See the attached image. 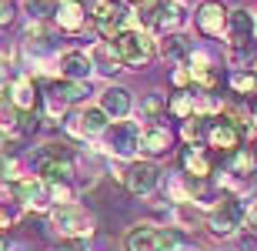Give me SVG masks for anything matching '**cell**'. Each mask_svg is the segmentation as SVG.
I'll return each mask as SVG.
<instances>
[{
	"label": "cell",
	"mask_w": 257,
	"mask_h": 251,
	"mask_svg": "<svg viewBox=\"0 0 257 251\" xmlns=\"http://www.w3.org/2000/svg\"><path fill=\"white\" fill-rule=\"evenodd\" d=\"M110 44H114L117 57H120V64H124L127 70H144L154 57H157V37L147 34V30H141V27L124 30V34L114 37Z\"/></svg>",
	"instance_id": "6da1fadb"
},
{
	"label": "cell",
	"mask_w": 257,
	"mask_h": 251,
	"mask_svg": "<svg viewBox=\"0 0 257 251\" xmlns=\"http://www.w3.org/2000/svg\"><path fill=\"white\" fill-rule=\"evenodd\" d=\"M244 224H247V204L240 201V198H234V194L220 198L207 211V218H204V228L214 238H237L244 231Z\"/></svg>",
	"instance_id": "7a4b0ae2"
},
{
	"label": "cell",
	"mask_w": 257,
	"mask_h": 251,
	"mask_svg": "<svg viewBox=\"0 0 257 251\" xmlns=\"http://www.w3.org/2000/svg\"><path fill=\"white\" fill-rule=\"evenodd\" d=\"M50 228L64 238V241H84L97 228V218L87 211L84 204H57L50 208Z\"/></svg>",
	"instance_id": "3957f363"
},
{
	"label": "cell",
	"mask_w": 257,
	"mask_h": 251,
	"mask_svg": "<svg viewBox=\"0 0 257 251\" xmlns=\"http://www.w3.org/2000/svg\"><path fill=\"white\" fill-rule=\"evenodd\" d=\"M90 20H94V30H97L100 40H114V37H120L124 30L141 27L137 17H134V10H127L120 0H94Z\"/></svg>",
	"instance_id": "277c9868"
},
{
	"label": "cell",
	"mask_w": 257,
	"mask_h": 251,
	"mask_svg": "<svg viewBox=\"0 0 257 251\" xmlns=\"http://www.w3.org/2000/svg\"><path fill=\"white\" fill-rule=\"evenodd\" d=\"M141 134H144L141 121H131V117L127 121H114L104 134L107 154L114 157V161H137V154H141Z\"/></svg>",
	"instance_id": "5b68a950"
},
{
	"label": "cell",
	"mask_w": 257,
	"mask_h": 251,
	"mask_svg": "<svg viewBox=\"0 0 257 251\" xmlns=\"http://www.w3.org/2000/svg\"><path fill=\"white\" fill-rule=\"evenodd\" d=\"M164 184V171L157 168V161H147V157H137L131 161L124 171V188L134 198H151L157 188Z\"/></svg>",
	"instance_id": "8992f818"
},
{
	"label": "cell",
	"mask_w": 257,
	"mask_h": 251,
	"mask_svg": "<svg viewBox=\"0 0 257 251\" xmlns=\"http://www.w3.org/2000/svg\"><path fill=\"white\" fill-rule=\"evenodd\" d=\"M184 24H187V10H184V4H177V0H164L161 7L144 20V30L161 40V37H171V34H181Z\"/></svg>",
	"instance_id": "52a82bcc"
},
{
	"label": "cell",
	"mask_w": 257,
	"mask_h": 251,
	"mask_svg": "<svg viewBox=\"0 0 257 251\" xmlns=\"http://www.w3.org/2000/svg\"><path fill=\"white\" fill-rule=\"evenodd\" d=\"M227 24H230V10L227 4H220V0H204V4H197V10H194V27H197V34H204V37H227Z\"/></svg>",
	"instance_id": "ba28073f"
},
{
	"label": "cell",
	"mask_w": 257,
	"mask_h": 251,
	"mask_svg": "<svg viewBox=\"0 0 257 251\" xmlns=\"http://www.w3.org/2000/svg\"><path fill=\"white\" fill-rule=\"evenodd\" d=\"M110 124H114V121L100 111V104H84V107H80V114L70 117L67 131H70L74 137H104Z\"/></svg>",
	"instance_id": "9c48e42d"
},
{
	"label": "cell",
	"mask_w": 257,
	"mask_h": 251,
	"mask_svg": "<svg viewBox=\"0 0 257 251\" xmlns=\"http://www.w3.org/2000/svg\"><path fill=\"white\" fill-rule=\"evenodd\" d=\"M57 77L64 80H77V84H87L94 77V64H90V54L87 50H64L57 54Z\"/></svg>",
	"instance_id": "30bf717a"
},
{
	"label": "cell",
	"mask_w": 257,
	"mask_h": 251,
	"mask_svg": "<svg viewBox=\"0 0 257 251\" xmlns=\"http://www.w3.org/2000/svg\"><path fill=\"white\" fill-rule=\"evenodd\" d=\"M10 194H14V201H20L24 208H34V211H44V208H54L50 204V191L47 184L40 181L37 174H30V178H20L14 188H10Z\"/></svg>",
	"instance_id": "8fae6325"
},
{
	"label": "cell",
	"mask_w": 257,
	"mask_h": 251,
	"mask_svg": "<svg viewBox=\"0 0 257 251\" xmlns=\"http://www.w3.org/2000/svg\"><path fill=\"white\" fill-rule=\"evenodd\" d=\"M100 111H104L110 121H127L134 111V94L127 91L124 84H107L104 91H100Z\"/></svg>",
	"instance_id": "7c38bea8"
},
{
	"label": "cell",
	"mask_w": 257,
	"mask_h": 251,
	"mask_svg": "<svg viewBox=\"0 0 257 251\" xmlns=\"http://www.w3.org/2000/svg\"><path fill=\"white\" fill-rule=\"evenodd\" d=\"M87 14L84 0H57V10H54V24H57L60 34H80L87 27Z\"/></svg>",
	"instance_id": "4fadbf2b"
},
{
	"label": "cell",
	"mask_w": 257,
	"mask_h": 251,
	"mask_svg": "<svg viewBox=\"0 0 257 251\" xmlns=\"http://www.w3.org/2000/svg\"><path fill=\"white\" fill-rule=\"evenodd\" d=\"M171 151H174V131H171V127H164V124L144 127V134H141V154L147 157V161H157V157L171 154Z\"/></svg>",
	"instance_id": "5bb4252c"
},
{
	"label": "cell",
	"mask_w": 257,
	"mask_h": 251,
	"mask_svg": "<svg viewBox=\"0 0 257 251\" xmlns=\"http://www.w3.org/2000/svg\"><path fill=\"white\" fill-rule=\"evenodd\" d=\"M37 178L44 184H74V157H37Z\"/></svg>",
	"instance_id": "9a60e30c"
},
{
	"label": "cell",
	"mask_w": 257,
	"mask_h": 251,
	"mask_svg": "<svg viewBox=\"0 0 257 251\" xmlns=\"http://www.w3.org/2000/svg\"><path fill=\"white\" fill-rule=\"evenodd\" d=\"M124 251H161V228L151 221L131 224V231L124 234Z\"/></svg>",
	"instance_id": "2e32d148"
},
{
	"label": "cell",
	"mask_w": 257,
	"mask_h": 251,
	"mask_svg": "<svg viewBox=\"0 0 257 251\" xmlns=\"http://www.w3.org/2000/svg\"><path fill=\"white\" fill-rule=\"evenodd\" d=\"M90 64H94V74H100V77H117L120 70H124V64H120V57H117V50L110 40H97V44H90Z\"/></svg>",
	"instance_id": "e0dca14e"
},
{
	"label": "cell",
	"mask_w": 257,
	"mask_h": 251,
	"mask_svg": "<svg viewBox=\"0 0 257 251\" xmlns=\"http://www.w3.org/2000/svg\"><path fill=\"white\" fill-rule=\"evenodd\" d=\"M240 131L230 121H224V117H217L214 124L207 127V144L214 147V151H224V154H234V151H240Z\"/></svg>",
	"instance_id": "ac0fdd59"
},
{
	"label": "cell",
	"mask_w": 257,
	"mask_h": 251,
	"mask_svg": "<svg viewBox=\"0 0 257 251\" xmlns=\"http://www.w3.org/2000/svg\"><path fill=\"white\" fill-rule=\"evenodd\" d=\"M7 97H10V104L17 107V111H37V104H40V94H37V84H34V77L30 74H24V77H17L14 84H10V91H7Z\"/></svg>",
	"instance_id": "d6986e66"
},
{
	"label": "cell",
	"mask_w": 257,
	"mask_h": 251,
	"mask_svg": "<svg viewBox=\"0 0 257 251\" xmlns=\"http://www.w3.org/2000/svg\"><path fill=\"white\" fill-rule=\"evenodd\" d=\"M181 171L197 178V181H207L210 174H214V168H210V157L200 147H184L181 151Z\"/></svg>",
	"instance_id": "ffe728a7"
},
{
	"label": "cell",
	"mask_w": 257,
	"mask_h": 251,
	"mask_svg": "<svg viewBox=\"0 0 257 251\" xmlns=\"http://www.w3.org/2000/svg\"><path fill=\"white\" fill-rule=\"evenodd\" d=\"M164 114H167V101H164L161 91H151V94L141 97V104H137V121H144V127L161 124Z\"/></svg>",
	"instance_id": "44dd1931"
},
{
	"label": "cell",
	"mask_w": 257,
	"mask_h": 251,
	"mask_svg": "<svg viewBox=\"0 0 257 251\" xmlns=\"http://www.w3.org/2000/svg\"><path fill=\"white\" fill-rule=\"evenodd\" d=\"M191 50H194V44L184 37V34H171V37L157 40V54H161L164 60H174V64H187Z\"/></svg>",
	"instance_id": "7402d4cb"
},
{
	"label": "cell",
	"mask_w": 257,
	"mask_h": 251,
	"mask_svg": "<svg viewBox=\"0 0 257 251\" xmlns=\"http://www.w3.org/2000/svg\"><path fill=\"white\" fill-rule=\"evenodd\" d=\"M47 94H50V97H57L64 107H70V104H84L87 94H90V87H87V84H77V80H64V77H57L54 84H50Z\"/></svg>",
	"instance_id": "603a6c76"
},
{
	"label": "cell",
	"mask_w": 257,
	"mask_h": 251,
	"mask_svg": "<svg viewBox=\"0 0 257 251\" xmlns=\"http://www.w3.org/2000/svg\"><path fill=\"white\" fill-rule=\"evenodd\" d=\"M227 171L234 174L237 181L247 184V178H254V174H257V154H254V147H240V151H234V154H230Z\"/></svg>",
	"instance_id": "cb8c5ba5"
},
{
	"label": "cell",
	"mask_w": 257,
	"mask_h": 251,
	"mask_svg": "<svg viewBox=\"0 0 257 251\" xmlns=\"http://www.w3.org/2000/svg\"><path fill=\"white\" fill-rule=\"evenodd\" d=\"M20 117H24V111H17L10 104V97H4L0 101V134L20 137Z\"/></svg>",
	"instance_id": "d4e9b609"
},
{
	"label": "cell",
	"mask_w": 257,
	"mask_h": 251,
	"mask_svg": "<svg viewBox=\"0 0 257 251\" xmlns=\"http://www.w3.org/2000/svg\"><path fill=\"white\" fill-rule=\"evenodd\" d=\"M171 224H174V228H181V231H194V228H200L197 204H177V208H171Z\"/></svg>",
	"instance_id": "484cf974"
},
{
	"label": "cell",
	"mask_w": 257,
	"mask_h": 251,
	"mask_svg": "<svg viewBox=\"0 0 257 251\" xmlns=\"http://www.w3.org/2000/svg\"><path fill=\"white\" fill-rule=\"evenodd\" d=\"M227 87L234 91V94H240V97H254L257 94V74L254 70H230Z\"/></svg>",
	"instance_id": "4316f807"
},
{
	"label": "cell",
	"mask_w": 257,
	"mask_h": 251,
	"mask_svg": "<svg viewBox=\"0 0 257 251\" xmlns=\"http://www.w3.org/2000/svg\"><path fill=\"white\" fill-rule=\"evenodd\" d=\"M207 121L204 117H187L184 121V127H181V137L187 141V147H197L200 141H207Z\"/></svg>",
	"instance_id": "83f0119b"
},
{
	"label": "cell",
	"mask_w": 257,
	"mask_h": 251,
	"mask_svg": "<svg viewBox=\"0 0 257 251\" xmlns=\"http://www.w3.org/2000/svg\"><path fill=\"white\" fill-rule=\"evenodd\" d=\"M167 111H171L177 121H187V117H194V91H177V94L167 101Z\"/></svg>",
	"instance_id": "f1b7e54d"
},
{
	"label": "cell",
	"mask_w": 257,
	"mask_h": 251,
	"mask_svg": "<svg viewBox=\"0 0 257 251\" xmlns=\"http://www.w3.org/2000/svg\"><path fill=\"white\" fill-rule=\"evenodd\" d=\"M24 174H20V164H17V157H10V154H0V188H14V184L20 181Z\"/></svg>",
	"instance_id": "f546056e"
},
{
	"label": "cell",
	"mask_w": 257,
	"mask_h": 251,
	"mask_svg": "<svg viewBox=\"0 0 257 251\" xmlns=\"http://www.w3.org/2000/svg\"><path fill=\"white\" fill-rule=\"evenodd\" d=\"M57 4L54 0H24V14L30 20H44V17H54Z\"/></svg>",
	"instance_id": "4dcf8cb0"
},
{
	"label": "cell",
	"mask_w": 257,
	"mask_h": 251,
	"mask_svg": "<svg viewBox=\"0 0 257 251\" xmlns=\"http://www.w3.org/2000/svg\"><path fill=\"white\" fill-rule=\"evenodd\" d=\"M171 84L177 87V91H191V84H194L191 67H187V64H174V70H171Z\"/></svg>",
	"instance_id": "1f68e13d"
},
{
	"label": "cell",
	"mask_w": 257,
	"mask_h": 251,
	"mask_svg": "<svg viewBox=\"0 0 257 251\" xmlns=\"http://www.w3.org/2000/svg\"><path fill=\"white\" fill-rule=\"evenodd\" d=\"M17 17V4L14 0H0V27H10Z\"/></svg>",
	"instance_id": "d6a6232c"
},
{
	"label": "cell",
	"mask_w": 257,
	"mask_h": 251,
	"mask_svg": "<svg viewBox=\"0 0 257 251\" xmlns=\"http://www.w3.org/2000/svg\"><path fill=\"white\" fill-rule=\"evenodd\" d=\"M14 221H17V214L10 211L7 204H0V234H7L10 228H14Z\"/></svg>",
	"instance_id": "836d02e7"
},
{
	"label": "cell",
	"mask_w": 257,
	"mask_h": 251,
	"mask_svg": "<svg viewBox=\"0 0 257 251\" xmlns=\"http://www.w3.org/2000/svg\"><path fill=\"white\" fill-rule=\"evenodd\" d=\"M10 87H7V57L0 54V101H4V94H7Z\"/></svg>",
	"instance_id": "e575fe53"
},
{
	"label": "cell",
	"mask_w": 257,
	"mask_h": 251,
	"mask_svg": "<svg viewBox=\"0 0 257 251\" xmlns=\"http://www.w3.org/2000/svg\"><path fill=\"white\" fill-rule=\"evenodd\" d=\"M244 228L257 234V201H250V204H247V224H244Z\"/></svg>",
	"instance_id": "d590c367"
},
{
	"label": "cell",
	"mask_w": 257,
	"mask_h": 251,
	"mask_svg": "<svg viewBox=\"0 0 257 251\" xmlns=\"http://www.w3.org/2000/svg\"><path fill=\"white\" fill-rule=\"evenodd\" d=\"M50 251H87V248H84V241H60V244H54Z\"/></svg>",
	"instance_id": "8d00e7d4"
},
{
	"label": "cell",
	"mask_w": 257,
	"mask_h": 251,
	"mask_svg": "<svg viewBox=\"0 0 257 251\" xmlns=\"http://www.w3.org/2000/svg\"><path fill=\"white\" fill-rule=\"evenodd\" d=\"M120 4H124V7H137V4H141V0H120Z\"/></svg>",
	"instance_id": "74e56055"
},
{
	"label": "cell",
	"mask_w": 257,
	"mask_h": 251,
	"mask_svg": "<svg viewBox=\"0 0 257 251\" xmlns=\"http://www.w3.org/2000/svg\"><path fill=\"white\" fill-rule=\"evenodd\" d=\"M4 248H7V241H4V234H0V251H4Z\"/></svg>",
	"instance_id": "f35d334b"
},
{
	"label": "cell",
	"mask_w": 257,
	"mask_h": 251,
	"mask_svg": "<svg viewBox=\"0 0 257 251\" xmlns=\"http://www.w3.org/2000/svg\"><path fill=\"white\" fill-rule=\"evenodd\" d=\"M254 74H257V64H254Z\"/></svg>",
	"instance_id": "ab89813d"
},
{
	"label": "cell",
	"mask_w": 257,
	"mask_h": 251,
	"mask_svg": "<svg viewBox=\"0 0 257 251\" xmlns=\"http://www.w3.org/2000/svg\"><path fill=\"white\" fill-rule=\"evenodd\" d=\"M254 181H257V174H254Z\"/></svg>",
	"instance_id": "60d3db41"
}]
</instances>
